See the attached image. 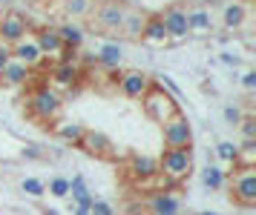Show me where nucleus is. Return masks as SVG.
Returning a JSON list of instances; mask_svg holds the SVG:
<instances>
[{
	"label": "nucleus",
	"instance_id": "obj_29",
	"mask_svg": "<svg viewBox=\"0 0 256 215\" xmlns=\"http://www.w3.org/2000/svg\"><path fill=\"white\" fill-rule=\"evenodd\" d=\"M216 155H219V161H224V164H236V144L219 141V144H216Z\"/></svg>",
	"mask_w": 256,
	"mask_h": 215
},
{
	"label": "nucleus",
	"instance_id": "obj_30",
	"mask_svg": "<svg viewBox=\"0 0 256 215\" xmlns=\"http://www.w3.org/2000/svg\"><path fill=\"white\" fill-rule=\"evenodd\" d=\"M49 195H55V198H66V195H70V178H64V175L52 178V181H49Z\"/></svg>",
	"mask_w": 256,
	"mask_h": 215
},
{
	"label": "nucleus",
	"instance_id": "obj_28",
	"mask_svg": "<svg viewBox=\"0 0 256 215\" xmlns=\"http://www.w3.org/2000/svg\"><path fill=\"white\" fill-rule=\"evenodd\" d=\"M20 190H24L29 198H44V195H46V184L38 181V178H24V181H20Z\"/></svg>",
	"mask_w": 256,
	"mask_h": 215
},
{
	"label": "nucleus",
	"instance_id": "obj_13",
	"mask_svg": "<svg viewBox=\"0 0 256 215\" xmlns=\"http://www.w3.org/2000/svg\"><path fill=\"white\" fill-rule=\"evenodd\" d=\"M35 43H38V49H40V55L44 57H58L60 52H64V43H60L58 29H49V26L35 34Z\"/></svg>",
	"mask_w": 256,
	"mask_h": 215
},
{
	"label": "nucleus",
	"instance_id": "obj_24",
	"mask_svg": "<svg viewBox=\"0 0 256 215\" xmlns=\"http://www.w3.org/2000/svg\"><path fill=\"white\" fill-rule=\"evenodd\" d=\"M144 14L141 11H136V9H127V14H124V23H121V32L127 34V37H138L141 34V29H144Z\"/></svg>",
	"mask_w": 256,
	"mask_h": 215
},
{
	"label": "nucleus",
	"instance_id": "obj_31",
	"mask_svg": "<svg viewBox=\"0 0 256 215\" xmlns=\"http://www.w3.org/2000/svg\"><path fill=\"white\" fill-rule=\"evenodd\" d=\"M239 129H242V141H254V138H256V121H254V115H244L242 121H239Z\"/></svg>",
	"mask_w": 256,
	"mask_h": 215
},
{
	"label": "nucleus",
	"instance_id": "obj_15",
	"mask_svg": "<svg viewBox=\"0 0 256 215\" xmlns=\"http://www.w3.org/2000/svg\"><path fill=\"white\" fill-rule=\"evenodd\" d=\"M138 37H141V43H150V46H164L167 43V32H164L162 17H147Z\"/></svg>",
	"mask_w": 256,
	"mask_h": 215
},
{
	"label": "nucleus",
	"instance_id": "obj_10",
	"mask_svg": "<svg viewBox=\"0 0 256 215\" xmlns=\"http://www.w3.org/2000/svg\"><path fill=\"white\" fill-rule=\"evenodd\" d=\"M162 23H164V32H167V40H182L187 37V11L178 9V6H170V9L162 14Z\"/></svg>",
	"mask_w": 256,
	"mask_h": 215
},
{
	"label": "nucleus",
	"instance_id": "obj_32",
	"mask_svg": "<svg viewBox=\"0 0 256 215\" xmlns=\"http://www.w3.org/2000/svg\"><path fill=\"white\" fill-rule=\"evenodd\" d=\"M90 215H116V210H112V204H110V201L92 198V204H90Z\"/></svg>",
	"mask_w": 256,
	"mask_h": 215
},
{
	"label": "nucleus",
	"instance_id": "obj_27",
	"mask_svg": "<svg viewBox=\"0 0 256 215\" xmlns=\"http://www.w3.org/2000/svg\"><path fill=\"white\" fill-rule=\"evenodd\" d=\"M64 11L70 17H86L95 11V0H64Z\"/></svg>",
	"mask_w": 256,
	"mask_h": 215
},
{
	"label": "nucleus",
	"instance_id": "obj_19",
	"mask_svg": "<svg viewBox=\"0 0 256 215\" xmlns=\"http://www.w3.org/2000/svg\"><path fill=\"white\" fill-rule=\"evenodd\" d=\"M150 213L152 215H178V198H176V195H170V193L152 195Z\"/></svg>",
	"mask_w": 256,
	"mask_h": 215
},
{
	"label": "nucleus",
	"instance_id": "obj_7",
	"mask_svg": "<svg viewBox=\"0 0 256 215\" xmlns=\"http://www.w3.org/2000/svg\"><path fill=\"white\" fill-rule=\"evenodd\" d=\"M26 32H29V20H26V14H20L18 9L0 14V37H3V43L6 46H14L20 37H26Z\"/></svg>",
	"mask_w": 256,
	"mask_h": 215
},
{
	"label": "nucleus",
	"instance_id": "obj_9",
	"mask_svg": "<svg viewBox=\"0 0 256 215\" xmlns=\"http://www.w3.org/2000/svg\"><path fill=\"white\" fill-rule=\"evenodd\" d=\"M12 49V57L18 60V63H24V66H29V69H35V66H40L44 63V55H40V49H38V43H35V37H20L14 46H9Z\"/></svg>",
	"mask_w": 256,
	"mask_h": 215
},
{
	"label": "nucleus",
	"instance_id": "obj_2",
	"mask_svg": "<svg viewBox=\"0 0 256 215\" xmlns=\"http://www.w3.org/2000/svg\"><path fill=\"white\" fill-rule=\"evenodd\" d=\"M141 106H144V115L152 118L156 124H164L167 118H173L176 112H182L173 95H170V92H164V86H156V83H152L150 92L141 98Z\"/></svg>",
	"mask_w": 256,
	"mask_h": 215
},
{
	"label": "nucleus",
	"instance_id": "obj_21",
	"mask_svg": "<svg viewBox=\"0 0 256 215\" xmlns=\"http://www.w3.org/2000/svg\"><path fill=\"white\" fill-rule=\"evenodd\" d=\"M224 184H228L224 170H219L216 164H208V167L202 170V187H204V190H210V193H219V190H224Z\"/></svg>",
	"mask_w": 256,
	"mask_h": 215
},
{
	"label": "nucleus",
	"instance_id": "obj_3",
	"mask_svg": "<svg viewBox=\"0 0 256 215\" xmlns=\"http://www.w3.org/2000/svg\"><path fill=\"white\" fill-rule=\"evenodd\" d=\"M162 132H164L167 149H190L193 147V126L187 121V115L176 112L173 118H167L162 124Z\"/></svg>",
	"mask_w": 256,
	"mask_h": 215
},
{
	"label": "nucleus",
	"instance_id": "obj_18",
	"mask_svg": "<svg viewBox=\"0 0 256 215\" xmlns=\"http://www.w3.org/2000/svg\"><path fill=\"white\" fill-rule=\"evenodd\" d=\"M98 63L106 69H118L121 66V60H124V46L121 43H104L101 49H98Z\"/></svg>",
	"mask_w": 256,
	"mask_h": 215
},
{
	"label": "nucleus",
	"instance_id": "obj_5",
	"mask_svg": "<svg viewBox=\"0 0 256 215\" xmlns=\"http://www.w3.org/2000/svg\"><path fill=\"white\" fill-rule=\"evenodd\" d=\"M233 198L242 207L256 204V172L254 167H239L233 175Z\"/></svg>",
	"mask_w": 256,
	"mask_h": 215
},
{
	"label": "nucleus",
	"instance_id": "obj_35",
	"mask_svg": "<svg viewBox=\"0 0 256 215\" xmlns=\"http://www.w3.org/2000/svg\"><path fill=\"white\" fill-rule=\"evenodd\" d=\"M219 60L224 63V66H233V69H236L239 63H242V60H239V55H233V52H222Z\"/></svg>",
	"mask_w": 256,
	"mask_h": 215
},
{
	"label": "nucleus",
	"instance_id": "obj_20",
	"mask_svg": "<svg viewBox=\"0 0 256 215\" xmlns=\"http://www.w3.org/2000/svg\"><path fill=\"white\" fill-rule=\"evenodd\" d=\"M70 195H72V201H75V207H90L92 204V198H95V195L90 193V187H86V178H84V175L70 178Z\"/></svg>",
	"mask_w": 256,
	"mask_h": 215
},
{
	"label": "nucleus",
	"instance_id": "obj_12",
	"mask_svg": "<svg viewBox=\"0 0 256 215\" xmlns=\"http://www.w3.org/2000/svg\"><path fill=\"white\" fill-rule=\"evenodd\" d=\"M81 80V66L78 63H58L52 69V89H72Z\"/></svg>",
	"mask_w": 256,
	"mask_h": 215
},
{
	"label": "nucleus",
	"instance_id": "obj_17",
	"mask_svg": "<svg viewBox=\"0 0 256 215\" xmlns=\"http://www.w3.org/2000/svg\"><path fill=\"white\" fill-rule=\"evenodd\" d=\"M29 75H32V69L24 66V63H18V60H9L6 66H3V72H0V78L6 80L9 86H20V83H26L29 80Z\"/></svg>",
	"mask_w": 256,
	"mask_h": 215
},
{
	"label": "nucleus",
	"instance_id": "obj_6",
	"mask_svg": "<svg viewBox=\"0 0 256 215\" xmlns=\"http://www.w3.org/2000/svg\"><path fill=\"white\" fill-rule=\"evenodd\" d=\"M152 86V78L150 75H144L138 69H132V72H121V78H118V92L130 98V101H141Z\"/></svg>",
	"mask_w": 256,
	"mask_h": 215
},
{
	"label": "nucleus",
	"instance_id": "obj_40",
	"mask_svg": "<svg viewBox=\"0 0 256 215\" xmlns=\"http://www.w3.org/2000/svg\"><path fill=\"white\" fill-rule=\"evenodd\" d=\"M44 215H60V213H58V210H52V207H49V210H46Z\"/></svg>",
	"mask_w": 256,
	"mask_h": 215
},
{
	"label": "nucleus",
	"instance_id": "obj_8",
	"mask_svg": "<svg viewBox=\"0 0 256 215\" xmlns=\"http://www.w3.org/2000/svg\"><path fill=\"white\" fill-rule=\"evenodd\" d=\"M124 14H127V6L121 3V0H106L101 6H95V20L98 26H104V29H121V23H124Z\"/></svg>",
	"mask_w": 256,
	"mask_h": 215
},
{
	"label": "nucleus",
	"instance_id": "obj_25",
	"mask_svg": "<svg viewBox=\"0 0 256 215\" xmlns=\"http://www.w3.org/2000/svg\"><path fill=\"white\" fill-rule=\"evenodd\" d=\"M55 135L60 138V141H66V144H81V135H84V126L81 124H70V121H64V124L55 126Z\"/></svg>",
	"mask_w": 256,
	"mask_h": 215
},
{
	"label": "nucleus",
	"instance_id": "obj_41",
	"mask_svg": "<svg viewBox=\"0 0 256 215\" xmlns=\"http://www.w3.org/2000/svg\"><path fill=\"white\" fill-rule=\"evenodd\" d=\"M0 3H3V6H9V3H12V0H0Z\"/></svg>",
	"mask_w": 256,
	"mask_h": 215
},
{
	"label": "nucleus",
	"instance_id": "obj_34",
	"mask_svg": "<svg viewBox=\"0 0 256 215\" xmlns=\"http://www.w3.org/2000/svg\"><path fill=\"white\" fill-rule=\"evenodd\" d=\"M239 80H242V86H244L248 92H256V72H254V69H248V72H244Z\"/></svg>",
	"mask_w": 256,
	"mask_h": 215
},
{
	"label": "nucleus",
	"instance_id": "obj_26",
	"mask_svg": "<svg viewBox=\"0 0 256 215\" xmlns=\"http://www.w3.org/2000/svg\"><path fill=\"white\" fill-rule=\"evenodd\" d=\"M254 164H256V138L242 141L236 147V167H254Z\"/></svg>",
	"mask_w": 256,
	"mask_h": 215
},
{
	"label": "nucleus",
	"instance_id": "obj_1",
	"mask_svg": "<svg viewBox=\"0 0 256 215\" xmlns=\"http://www.w3.org/2000/svg\"><path fill=\"white\" fill-rule=\"evenodd\" d=\"M158 172H162L173 187L182 184L184 178H190V172H193V152H190V149H164L162 158H158Z\"/></svg>",
	"mask_w": 256,
	"mask_h": 215
},
{
	"label": "nucleus",
	"instance_id": "obj_36",
	"mask_svg": "<svg viewBox=\"0 0 256 215\" xmlns=\"http://www.w3.org/2000/svg\"><path fill=\"white\" fill-rule=\"evenodd\" d=\"M158 86H167V92H170V95H178V86H176L173 83V78H170V75H162V83H158Z\"/></svg>",
	"mask_w": 256,
	"mask_h": 215
},
{
	"label": "nucleus",
	"instance_id": "obj_38",
	"mask_svg": "<svg viewBox=\"0 0 256 215\" xmlns=\"http://www.w3.org/2000/svg\"><path fill=\"white\" fill-rule=\"evenodd\" d=\"M24 155H26V158H44V152H40V149H38V147H26L24 149Z\"/></svg>",
	"mask_w": 256,
	"mask_h": 215
},
{
	"label": "nucleus",
	"instance_id": "obj_23",
	"mask_svg": "<svg viewBox=\"0 0 256 215\" xmlns=\"http://www.w3.org/2000/svg\"><path fill=\"white\" fill-rule=\"evenodd\" d=\"M213 26V14L208 9H190L187 11V32H208Z\"/></svg>",
	"mask_w": 256,
	"mask_h": 215
},
{
	"label": "nucleus",
	"instance_id": "obj_16",
	"mask_svg": "<svg viewBox=\"0 0 256 215\" xmlns=\"http://www.w3.org/2000/svg\"><path fill=\"white\" fill-rule=\"evenodd\" d=\"M130 172L138 178V181H150L152 175L158 172V161L150 158V155H136L130 161Z\"/></svg>",
	"mask_w": 256,
	"mask_h": 215
},
{
	"label": "nucleus",
	"instance_id": "obj_14",
	"mask_svg": "<svg viewBox=\"0 0 256 215\" xmlns=\"http://www.w3.org/2000/svg\"><path fill=\"white\" fill-rule=\"evenodd\" d=\"M244 17H248V3H242V0H228L222 6V26L224 29H239Z\"/></svg>",
	"mask_w": 256,
	"mask_h": 215
},
{
	"label": "nucleus",
	"instance_id": "obj_22",
	"mask_svg": "<svg viewBox=\"0 0 256 215\" xmlns=\"http://www.w3.org/2000/svg\"><path fill=\"white\" fill-rule=\"evenodd\" d=\"M58 34H60V43L64 46H70V49H81L84 46V29L78 26V23H64V26H58Z\"/></svg>",
	"mask_w": 256,
	"mask_h": 215
},
{
	"label": "nucleus",
	"instance_id": "obj_42",
	"mask_svg": "<svg viewBox=\"0 0 256 215\" xmlns=\"http://www.w3.org/2000/svg\"><path fill=\"white\" fill-rule=\"evenodd\" d=\"M196 215H216V213H196Z\"/></svg>",
	"mask_w": 256,
	"mask_h": 215
},
{
	"label": "nucleus",
	"instance_id": "obj_39",
	"mask_svg": "<svg viewBox=\"0 0 256 215\" xmlns=\"http://www.w3.org/2000/svg\"><path fill=\"white\" fill-rule=\"evenodd\" d=\"M72 215H90V207H72Z\"/></svg>",
	"mask_w": 256,
	"mask_h": 215
},
{
	"label": "nucleus",
	"instance_id": "obj_33",
	"mask_svg": "<svg viewBox=\"0 0 256 215\" xmlns=\"http://www.w3.org/2000/svg\"><path fill=\"white\" fill-rule=\"evenodd\" d=\"M222 115H224V121H228L230 126H239V121L244 118L239 106H224V112H222Z\"/></svg>",
	"mask_w": 256,
	"mask_h": 215
},
{
	"label": "nucleus",
	"instance_id": "obj_37",
	"mask_svg": "<svg viewBox=\"0 0 256 215\" xmlns=\"http://www.w3.org/2000/svg\"><path fill=\"white\" fill-rule=\"evenodd\" d=\"M9 60H12V49L3 43V46H0V72H3V66H6Z\"/></svg>",
	"mask_w": 256,
	"mask_h": 215
},
{
	"label": "nucleus",
	"instance_id": "obj_4",
	"mask_svg": "<svg viewBox=\"0 0 256 215\" xmlns=\"http://www.w3.org/2000/svg\"><path fill=\"white\" fill-rule=\"evenodd\" d=\"M29 112L35 115L38 121H52V118H58L60 115V95H58V89H52V86H40V89L32 95V101H29Z\"/></svg>",
	"mask_w": 256,
	"mask_h": 215
},
{
	"label": "nucleus",
	"instance_id": "obj_11",
	"mask_svg": "<svg viewBox=\"0 0 256 215\" xmlns=\"http://www.w3.org/2000/svg\"><path fill=\"white\" fill-rule=\"evenodd\" d=\"M78 147H84L90 155H95V158H110V155H112V141H110L104 132H95V129H84Z\"/></svg>",
	"mask_w": 256,
	"mask_h": 215
}]
</instances>
